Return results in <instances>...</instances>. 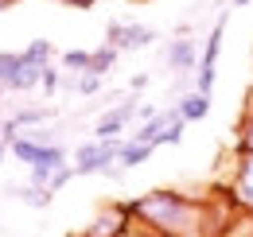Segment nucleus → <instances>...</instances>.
<instances>
[{"mask_svg":"<svg viewBox=\"0 0 253 237\" xmlns=\"http://www.w3.org/2000/svg\"><path fill=\"white\" fill-rule=\"evenodd\" d=\"M136 226L160 237H207V198H187L183 191H152L144 198H125Z\"/></svg>","mask_w":253,"mask_h":237,"instance_id":"obj_1","label":"nucleus"},{"mask_svg":"<svg viewBox=\"0 0 253 237\" xmlns=\"http://www.w3.org/2000/svg\"><path fill=\"white\" fill-rule=\"evenodd\" d=\"M125 140H86L74 152V175H105L109 167H117V156H121Z\"/></svg>","mask_w":253,"mask_h":237,"instance_id":"obj_2","label":"nucleus"},{"mask_svg":"<svg viewBox=\"0 0 253 237\" xmlns=\"http://www.w3.org/2000/svg\"><path fill=\"white\" fill-rule=\"evenodd\" d=\"M226 16H230V12H222L218 20H214V28H211V35H207V47H203V55H199V70H195V89H199V93H211V89H214V74H218V51H222Z\"/></svg>","mask_w":253,"mask_h":237,"instance_id":"obj_3","label":"nucleus"},{"mask_svg":"<svg viewBox=\"0 0 253 237\" xmlns=\"http://www.w3.org/2000/svg\"><path fill=\"white\" fill-rule=\"evenodd\" d=\"M152 39H156V28H148V24L109 20V28H105V43L117 51H144V47H152Z\"/></svg>","mask_w":253,"mask_h":237,"instance_id":"obj_4","label":"nucleus"},{"mask_svg":"<svg viewBox=\"0 0 253 237\" xmlns=\"http://www.w3.org/2000/svg\"><path fill=\"white\" fill-rule=\"evenodd\" d=\"M136 109H140V101H121V105L105 109L94 124V140H121V132L128 128V120L136 117Z\"/></svg>","mask_w":253,"mask_h":237,"instance_id":"obj_5","label":"nucleus"},{"mask_svg":"<svg viewBox=\"0 0 253 237\" xmlns=\"http://www.w3.org/2000/svg\"><path fill=\"white\" fill-rule=\"evenodd\" d=\"M230 198L238 202V210L253 218V156H238L234 175H230Z\"/></svg>","mask_w":253,"mask_h":237,"instance_id":"obj_6","label":"nucleus"},{"mask_svg":"<svg viewBox=\"0 0 253 237\" xmlns=\"http://www.w3.org/2000/svg\"><path fill=\"white\" fill-rule=\"evenodd\" d=\"M164 59H168V66H171L175 74H191V70H199V43H195L191 35H175V39L168 43Z\"/></svg>","mask_w":253,"mask_h":237,"instance_id":"obj_7","label":"nucleus"},{"mask_svg":"<svg viewBox=\"0 0 253 237\" xmlns=\"http://www.w3.org/2000/svg\"><path fill=\"white\" fill-rule=\"evenodd\" d=\"M4 195H8V198H20L24 206H32V210H47V206H51V198H55L47 187H35V183H24V187H12V183H8Z\"/></svg>","mask_w":253,"mask_h":237,"instance_id":"obj_8","label":"nucleus"},{"mask_svg":"<svg viewBox=\"0 0 253 237\" xmlns=\"http://www.w3.org/2000/svg\"><path fill=\"white\" fill-rule=\"evenodd\" d=\"M175 109H179V117L187 120H203L207 113H211V93H199V89H191V93H183L179 101H175Z\"/></svg>","mask_w":253,"mask_h":237,"instance_id":"obj_9","label":"nucleus"},{"mask_svg":"<svg viewBox=\"0 0 253 237\" xmlns=\"http://www.w3.org/2000/svg\"><path fill=\"white\" fill-rule=\"evenodd\" d=\"M43 148H47V144H39V140H32L28 132H20V136H16L12 144H8V152H12V156H16L20 163H28V167H35V163H39V156H43Z\"/></svg>","mask_w":253,"mask_h":237,"instance_id":"obj_10","label":"nucleus"},{"mask_svg":"<svg viewBox=\"0 0 253 237\" xmlns=\"http://www.w3.org/2000/svg\"><path fill=\"white\" fill-rule=\"evenodd\" d=\"M20 55H24L28 62H35V66H51V59H55V43H51V39H32Z\"/></svg>","mask_w":253,"mask_h":237,"instance_id":"obj_11","label":"nucleus"},{"mask_svg":"<svg viewBox=\"0 0 253 237\" xmlns=\"http://www.w3.org/2000/svg\"><path fill=\"white\" fill-rule=\"evenodd\" d=\"M148 156H152L148 144L125 140V144H121V156H117V163H121V167H140V163H148Z\"/></svg>","mask_w":253,"mask_h":237,"instance_id":"obj_12","label":"nucleus"},{"mask_svg":"<svg viewBox=\"0 0 253 237\" xmlns=\"http://www.w3.org/2000/svg\"><path fill=\"white\" fill-rule=\"evenodd\" d=\"M117 55H121L117 47H109V43H101V47L94 51V62H90V74H97V78H105V74H109V70L117 66Z\"/></svg>","mask_w":253,"mask_h":237,"instance_id":"obj_13","label":"nucleus"},{"mask_svg":"<svg viewBox=\"0 0 253 237\" xmlns=\"http://www.w3.org/2000/svg\"><path fill=\"white\" fill-rule=\"evenodd\" d=\"M55 117V109H47V105H32V109H16L12 113V120L24 128V124H32V128H43V120Z\"/></svg>","mask_w":253,"mask_h":237,"instance_id":"obj_14","label":"nucleus"},{"mask_svg":"<svg viewBox=\"0 0 253 237\" xmlns=\"http://www.w3.org/2000/svg\"><path fill=\"white\" fill-rule=\"evenodd\" d=\"M234 152L238 156H253V109L242 117V124H238V140H234Z\"/></svg>","mask_w":253,"mask_h":237,"instance_id":"obj_15","label":"nucleus"},{"mask_svg":"<svg viewBox=\"0 0 253 237\" xmlns=\"http://www.w3.org/2000/svg\"><path fill=\"white\" fill-rule=\"evenodd\" d=\"M90 62H94V51H63V66L70 74H90Z\"/></svg>","mask_w":253,"mask_h":237,"instance_id":"obj_16","label":"nucleus"},{"mask_svg":"<svg viewBox=\"0 0 253 237\" xmlns=\"http://www.w3.org/2000/svg\"><path fill=\"white\" fill-rule=\"evenodd\" d=\"M70 86L78 89V93H86V97H90V93L101 89V78H97V74H74V78H70Z\"/></svg>","mask_w":253,"mask_h":237,"instance_id":"obj_17","label":"nucleus"},{"mask_svg":"<svg viewBox=\"0 0 253 237\" xmlns=\"http://www.w3.org/2000/svg\"><path fill=\"white\" fill-rule=\"evenodd\" d=\"M183 128H187V120L175 117L171 124H168V132H164V140H160V144H179V140H183Z\"/></svg>","mask_w":253,"mask_h":237,"instance_id":"obj_18","label":"nucleus"},{"mask_svg":"<svg viewBox=\"0 0 253 237\" xmlns=\"http://www.w3.org/2000/svg\"><path fill=\"white\" fill-rule=\"evenodd\" d=\"M70 179H74V167L66 163V167H59V171L51 175V183H47V191H51V195H55V191H63V187L70 183Z\"/></svg>","mask_w":253,"mask_h":237,"instance_id":"obj_19","label":"nucleus"},{"mask_svg":"<svg viewBox=\"0 0 253 237\" xmlns=\"http://www.w3.org/2000/svg\"><path fill=\"white\" fill-rule=\"evenodd\" d=\"M39 86H43V93L51 97L55 89L63 86V78H59V70H55V66H47V70H43V82H39Z\"/></svg>","mask_w":253,"mask_h":237,"instance_id":"obj_20","label":"nucleus"},{"mask_svg":"<svg viewBox=\"0 0 253 237\" xmlns=\"http://www.w3.org/2000/svg\"><path fill=\"white\" fill-rule=\"evenodd\" d=\"M59 4H66V8H82V12H86V8H94L97 0H59Z\"/></svg>","mask_w":253,"mask_h":237,"instance_id":"obj_21","label":"nucleus"},{"mask_svg":"<svg viewBox=\"0 0 253 237\" xmlns=\"http://www.w3.org/2000/svg\"><path fill=\"white\" fill-rule=\"evenodd\" d=\"M125 237H160V234H152V230H144V226H132Z\"/></svg>","mask_w":253,"mask_h":237,"instance_id":"obj_22","label":"nucleus"},{"mask_svg":"<svg viewBox=\"0 0 253 237\" xmlns=\"http://www.w3.org/2000/svg\"><path fill=\"white\" fill-rule=\"evenodd\" d=\"M128 86H132V89H144V86H148V74H132V82H128Z\"/></svg>","mask_w":253,"mask_h":237,"instance_id":"obj_23","label":"nucleus"},{"mask_svg":"<svg viewBox=\"0 0 253 237\" xmlns=\"http://www.w3.org/2000/svg\"><path fill=\"white\" fill-rule=\"evenodd\" d=\"M4 156H8V144H4V140H0V163H4Z\"/></svg>","mask_w":253,"mask_h":237,"instance_id":"obj_24","label":"nucleus"},{"mask_svg":"<svg viewBox=\"0 0 253 237\" xmlns=\"http://www.w3.org/2000/svg\"><path fill=\"white\" fill-rule=\"evenodd\" d=\"M4 8H8V0H0V12H4Z\"/></svg>","mask_w":253,"mask_h":237,"instance_id":"obj_25","label":"nucleus"},{"mask_svg":"<svg viewBox=\"0 0 253 237\" xmlns=\"http://www.w3.org/2000/svg\"><path fill=\"white\" fill-rule=\"evenodd\" d=\"M4 93H8V89H4V86H0V97H4Z\"/></svg>","mask_w":253,"mask_h":237,"instance_id":"obj_26","label":"nucleus"},{"mask_svg":"<svg viewBox=\"0 0 253 237\" xmlns=\"http://www.w3.org/2000/svg\"><path fill=\"white\" fill-rule=\"evenodd\" d=\"M8 4H16V0H8Z\"/></svg>","mask_w":253,"mask_h":237,"instance_id":"obj_27","label":"nucleus"}]
</instances>
